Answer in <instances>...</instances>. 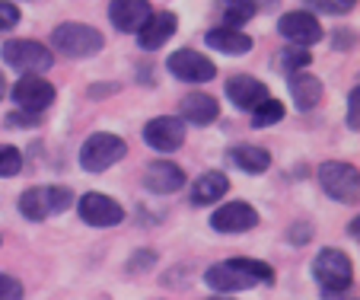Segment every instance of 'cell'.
Wrapping results in <instances>:
<instances>
[{
	"label": "cell",
	"instance_id": "cell-37",
	"mask_svg": "<svg viewBox=\"0 0 360 300\" xmlns=\"http://www.w3.org/2000/svg\"><path fill=\"white\" fill-rule=\"evenodd\" d=\"M4 93H7V80H4V74H0V99H4Z\"/></svg>",
	"mask_w": 360,
	"mask_h": 300
},
{
	"label": "cell",
	"instance_id": "cell-35",
	"mask_svg": "<svg viewBox=\"0 0 360 300\" xmlns=\"http://www.w3.org/2000/svg\"><path fill=\"white\" fill-rule=\"evenodd\" d=\"M313 237V230H309V227L306 224H300V227H293L290 233H287V239H290V243H306V239Z\"/></svg>",
	"mask_w": 360,
	"mask_h": 300
},
{
	"label": "cell",
	"instance_id": "cell-33",
	"mask_svg": "<svg viewBox=\"0 0 360 300\" xmlns=\"http://www.w3.org/2000/svg\"><path fill=\"white\" fill-rule=\"evenodd\" d=\"M39 125V115H32V112H10L7 115V128H35Z\"/></svg>",
	"mask_w": 360,
	"mask_h": 300
},
{
	"label": "cell",
	"instance_id": "cell-30",
	"mask_svg": "<svg viewBox=\"0 0 360 300\" xmlns=\"http://www.w3.org/2000/svg\"><path fill=\"white\" fill-rule=\"evenodd\" d=\"M20 7H16L13 0H0V32H7V29H16L20 23Z\"/></svg>",
	"mask_w": 360,
	"mask_h": 300
},
{
	"label": "cell",
	"instance_id": "cell-3",
	"mask_svg": "<svg viewBox=\"0 0 360 300\" xmlns=\"http://www.w3.org/2000/svg\"><path fill=\"white\" fill-rule=\"evenodd\" d=\"M0 58L4 64H10L13 70H22V74H39V70H48L55 64V55L51 48L41 45L35 39H10L0 48Z\"/></svg>",
	"mask_w": 360,
	"mask_h": 300
},
{
	"label": "cell",
	"instance_id": "cell-15",
	"mask_svg": "<svg viewBox=\"0 0 360 300\" xmlns=\"http://www.w3.org/2000/svg\"><path fill=\"white\" fill-rule=\"evenodd\" d=\"M179 29V16L169 13V10H160V13H153L147 23H143V29L137 32V45L147 48V51H157V48H163L166 42L176 35Z\"/></svg>",
	"mask_w": 360,
	"mask_h": 300
},
{
	"label": "cell",
	"instance_id": "cell-19",
	"mask_svg": "<svg viewBox=\"0 0 360 300\" xmlns=\"http://www.w3.org/2000/svg\"><path fill=\"white\" fill-rule=\"evenodd\" d=\"M204 42L214 48V51H220V55H230V58H239V55H249L252 51V39L245 32H239V29H211V32L204 35Z\"/></svg>",
	"mask_w": 360,
	"mask_h": 300
},
{
	"label": "cell",
	"instance_id": "cell-26",
	"mask_svg": "<svg viewBox=\"0 0 360 300\" xmlns=\"http://www.w3.org/2000/svg\"><path fill=\"white\" fill-rule=\"evenodd\" d=\"M306 7L309 13H326V16H347L354 7H357V0H306Z\"/></svg>",
	"mask_w": 360,
	"mask_h": 300
},
{
	"label": "cell",
	"instance_id": "cell-38",
	"mask_svg": "<svg viewBox=\"0 0 360 300\" xmlns=\"http://www.w3.org/2000/svg\"><path fill=\"white\" fill-rule=\"evenodd\" d=\"M211 300H230V297H224V294H220V297H211Z\"/></svg>",
	"mask_w": 360,
	"mask_h": 300
},
{
	"label": "cell",
	"instance_id": "cell-25",
	"mask_svg": "<svg viewBox=\"0 0 360 300\" xmlns=\"http://www.w3.org/2000/svg\"><path fill=\"white\" fill-rule=\"evenodd\" d=\"M309 61H313V55H309V48H297V45H287L284 51L278 55V68L284 70V74H293V70H303Z\"/></svg>",
	"mask_w": 360,
	"mask_h": 300
},
{
	"label": "cell",
	"instance_id": "cell-13",
	"mask_svg": "<svg viewBox=\"0 0 360 300\" xmlns=\"http://www.w3.org/2000/svg\"><path fill=\"white\" fill-rule=\"evenodd\" d=\"M204 281L207 287H214L217 294H233V291H249L255 287V281L236 265V259H226V262H217L204 272Z\"/></svg>",
	"mask_w": 360,
	"mask_h": 300
},
{
	"label": "cell",
	"instance_id": "cell-24",
	"mask_svg": "<svg viewBox=\"0 0 360 300\" xmlns=\"http://www.w3.org/2000/svg\"><path fill=\"white\" fill-rule=\"evenodd\" d=\"M284 103H278V99H271L268 96L265 103H259L255 109H252V125L255 128H271V125H278L281 118H284Z\"/></svg>",
	"mask_w": 360,
	"mask_h": 300
},
{
	"label": "cell",
	"instance_id": "cell-28",
	"mask_svg": "<svg viewBox=\"0 0 360 300\" xmlns=\"http://www.w3.org/2000/svg\"><path fill=\"white\" fill-rule=\"evenodd\" d=\"M45 201H48V214H61L74 205V195L64 185H45Z\"/></svg>",
	"mask_w": 360,
	"mask_h": 300
},
{
	"label": "cell",
	"instance_id": "cell-9",
	"mask_svg": "<svg viewBox=\"0 0 360 300\" xmlns=\"http://www.w3.org/2000/svg\"><path fill=\"white\" fill-rule=\"evenodd\" d=\"M77 211H80V218L93 227H115L124 220V208L118 205L115 198L102 195V192H86V195L80 198Z\"/></svg>",
	"mask_w": 360,
	"mask_h": 300
},
{
	"label": "cell",
	"instance_id": "cell-11",
	"mask_svg": "<svg viewBox=\"0 0 360 300\" xmlns=\"http://www.w3.org/2000/svg\"><path fill=\"white\" fill-rule=\"evenodd\" d=\"M211 227L220 233H245V230H255L259 227V211L245 201H226L214 211Z\"/></svg>",
	"mask_w": 360,
	"mask_h": 300
},
{
	"label": "cell",
	"instance_id": "cell-34",
	"mask_svg": "<svg viewBox=\"0 0 360 300\" xmlns=\"http://www.w3.org/2000/svg\"><path fill=\"white\" fill-rule=\"evenodd\" d=\"M332 42H335V48H338V51H345V48H354V32H347V29H338V32L332 35Z\"/></svg>",
	"mask_w": 360,
	"mask_h": 300
},
{
	"label": "cell",
	"instance_id": "cell-20",
	"mask_svg": "<svg viewBox=\"0 0 360 300\" xmlns=\"http://www.w3.org/2000/svg\"><path fill=\"white\" fill-rule=\"evenodd\" d=\"M226 189H230V179H226V173H204V176L195 179V185H191V201L195 205H214L217 198L226 195Z\"/></svg>",
	"mask_w": 360,
	"mask_h": 300
},
{
	"label": "cell",
	"instance_id": "cell-14",
	"mask_svg": "<svg viewBox=\"0 0 360 300\" xmlns=\"http://www.w3.org/2000/svg\"><path fill=\"white\" fill-rule=\"evenodd\" d=\"M226 96H230V103L236 109H255L259 103H265L268 96V87L259 80V77H249V74H236L226 80Z\"/></svg>",
	"mask_w": 360,
	"mask_h": 300
},
{
	"label": "cell",
	"instance_id": "cell-23",
	"mask_svg": "<svg viewBox=\"0 0 360 300\" xmlns=\"http://www.w3.org/2000/svg\"><path fill=\"white\" fill-rule=\"evenodd\" d=\"M20 214L29 220H45L48 218V201L45 189H26L20 195Z\"/></svg>",
	"mask_w": 360,
	"mask_h": 300
},
{
	"label": "cell",
	"instance_id": "cell-32",
	"mask_svg": "<svg viewBox=\"0 0 360 300\" xmlns=\"http://www.w3.org/2000/svg\"><path fill=\"white\" fill-rule=\"evenodd\" d=\"M347 128L357 131L360 128V89L354 87L351 96H347Z\"/></svg>",
	"mask_w": 360,
	"mask_h": 300
},
{
	"label": "cell",
	"instance_id": "cell-10",
	"mask_svg": "<svg viewBox=\"0 0 360 300\" xmlns=\"http://www.w3.org/2000/svg\"><path fill=\"white\" fill-rule=\"evenodd\" d=\"M278 32L284 35L287 42H293L297 48H309L322 39V26L309 10H293V13H284L278 20Z\"/></svg>",
	"mask_w": 360,
	"mask_h": 300
},
{
	"label": "cell",
	"instance_id": "cell-2",
	"mask_svg": "<svg viewBox=\"0 0 360 300\" xmlns=\"http://www.w3.org/2000/svg\"><path fill=\"white\" fill-rule=\"evenodd\" d=\"M124 154H128V144H124L118 135L96 131V135H89L80 147V166L86 173H105L109 166H115Z\"/></svg>",
	"mask_w": 360,
	"mask_h": 300
},
{
	"label": "cell",
	"instance_id": "cell-18",
	"mask_svg": "<svg viewBox=\"0 0 360 300\" xmlns=\"http://www.w3.org/2000/svg\"><path fill=\"white\" fill-rule=\"evenodd\" d=\"M179 112H182V122L195 125V128H204V125H211L214 118L220 115V103L211 93H191L182 99Z\"/></svg>",
	"mask_w": 360,
	"mask_h": 300
},
{
	"label": "cell",
	"instance_id": "cell-8",
	"mask_svg": "<svg viewBox=\"0 0 360 300\" xmlns=\"http://www.w3.org/2000/svg\"><path fill=\"white\" fill-rule=\"evenodd\" d=\"M143 141L160 154H172L185 144V122L176 115H157L143 125Z\"/></svg>",
	"mask_w": 360,
	"mask_h": 300
},
{
	"label": "cell",
	"instance_id": "cell-36",
	"mask_svg": "<svg viewBox=\"0 0 360 300\" xmlns=\"http://www.w3.org/2000/svg\"><path fill=\"white\" fill-rule=\"evenodd\" d=\"M252 4H255V10H259V13H262V10H274V7H278V0H252Z\"/></svg>",
	"mask_w": 360,
	"mask_h": 300
},
{
	"label": "cell",
	"instance_id": "cell-16",
	"mask_svg": "<svg viewBox=\"0 0 360 300\" xmlns=\"http://www.w3.org/2000/svg\"><path fill=\"white\" fill-rule=\"evenodd\" d=\"M143 185H147L153 195H169V192H179L185 185V173L182 166L169 163V160H153L143 173Z\"/></svg>",
	"mask_w": 360,
	"mask_h": 300
},
{
	"label": "cell",
	"instance_id": "cell-7",
	"mask_svg": "<svg viewBox=\"0 0 360 300\" xmlns=\"http://www.w3.org/2000/svg\"><path fill=\"white\" fill-rule=\"evenodd\" d=\"M169 70H172V77H179V80H185V83H207L217 77L214 61L207 55H201V51H195V48H179V51H172Z\"/></svg>",
	"mask_w": 360,
	"mask_h": 300
},
{
	"label": "cell",
	"instance_id": "cell-6",
	"mask_svg": "<svg viewBox=\"0 0 360 300\" xmlns=\"http://www.w3.org/2000/svg\"><path fill=\"white\" fill-rule=\"evenodd\" d=\"M13 103L20 112L41 115L48 106L55 103V87H51L41 74H22L20 80L13 83Z\"/></svg>",
	"mask_w": 360,
	"mask_h": 300
},
{
	"label": "cell",
	"instance_id": "cell-1",
	"mask_svg": "<svg viewBox=\"0 0 360 300\" xmlns=\"http://www.w3.org/2000/svg\"><path fill=\"white\" fill-rule=\"evenodd\" d=\"M313 275L328 297H338L354 285V265L341 249H322L313 262Z\"/></svg>",
	"mask_w": 360,
	"mask_h": 300
},
{
	"label": "cell",
	"instance_id": "cell-27",
	"mask_svg": "<svg viewBox=\"0 0 360 300\" xmlns=\"http://www.w3.org/2000/svg\"><path fill=\"white\" fill-rule=\"evenodd\" d=\"M236 265L249 275L255 285H274V268L268 262H259V259H236Z\"/></svg>",
	"mask_w": 360,
	"mask_h": 300
},
{
	"label": "cell",
	"instance_id": "cell-17",
	"mask_svg": "<svg viewBox=\"0 0 360 300\" xmlns=\"http://www.w3.org/2000/svg\"><path fill=\"white\" fill-rule=\"evenodd\" d=\"M290 77V96H293V106L300 112H309L322 103V96H326V87H322L319 77L306 74V70H293Z\"/></svg>",
	"mask_w": 360,
	"mask_h": 300
},
{
	"label": "cell",
	"instance_id": "cell-21",
	"mask_svg": "<svg viewBox=\"0 0 360 300\" xmlns=\"http://www.w3.org/2000/svg\"><path fill=\"white\" fill-rule=\"evenodd\" d=\"M230 160L239 170L252 173V176H259V173H265L268 166H271V154H268L265 147H259V144H239V147H233Z\"/></svg>",
	"mask_w": 360,
	"mask_h": 300
},
{
	"label": "cell",
	"instance_id": "cell-29",
	"mask_svg": "<svg viewBox=\"0 0 360 300\" xmlns=\"http://www.w3.org/2000/svg\"><path fill=\"white\" fill-rule=\"evenodd\" d=\"M22 170V154L10 144H0V179H10Z\"/></svg>",
	"mask_w": 360,
	"mask_h": 300
},
{
	"label": "cell",
	"instance_id": "cell-31",
	"mask_svg": "<svg viewBox=\"0 0 360 300\" xmlns=\"http://www.w3.org/2000/svg\"><path fill=\"white\" fill-rule=\"evenodd\" d=\"M0 300H22V285L7 272H0Z\"/></svg>",
	"mask_w": 360,
	"mask_h": 300
},
{
	"label": "cell",
	"instance_id": "cell-22",
	"mask_svg": "<svg viewBox=\"0 0 360 300\" xmlns=\"http://www.w3.org/2000/svg\"><path fill=\"white\" fill-rule=\"evenodd\" d=\"M259 13L252 0H224V26L226 29H239Z\"/></svg>",
	"mask_w": 360,
	"mask_h": 300
},
{
	"label": "cell",
	"instance_id": "cell-12",
	"mask_svg": "<svg viewBox=\"0 0 360 300\" xmlns=\"http://www.w3.org/2000/svg\"><path fill=\"white\" fill-rule=\"evenodd\" d=\"M150 16H153V7H150L147 0H112L109 4L112 26L124 35H137Z\"/></svg>",
	"mask_w": 360,
	"mask_h": 300
},
{
	"label": "cell",
	"instance_id": "cell-4",
	"mask_svg": "<svg viewBox=\"0 0 360 300\" xmlns=\"http://www.w3.org/2000/svg\"><path fill=\"white\" fill-rule=\"evenodd\" d=\"M319 185L328 198H335L341 205H357V198H360L357 166L341 163V160H328V163L319 166Z\"/></svg>",
	"mask_w": 360,
	"mask_h": 300
},
{
	"label": "cell",
	"instance_id": "cell-5",
	"mask_svg": "<svg viewBox=\"0 0 360 300\" xmlns=\"http://www.w3.org/2000/svg\"><path fill=\"white\" fill-rule=\"evenodd\" d=\"M51 45L64 58H93L102 51V32L83 23H64L51 32Z\"/></svg>",
	"mask_w": 360,
	"mask_h": 300
}]
</instances>
